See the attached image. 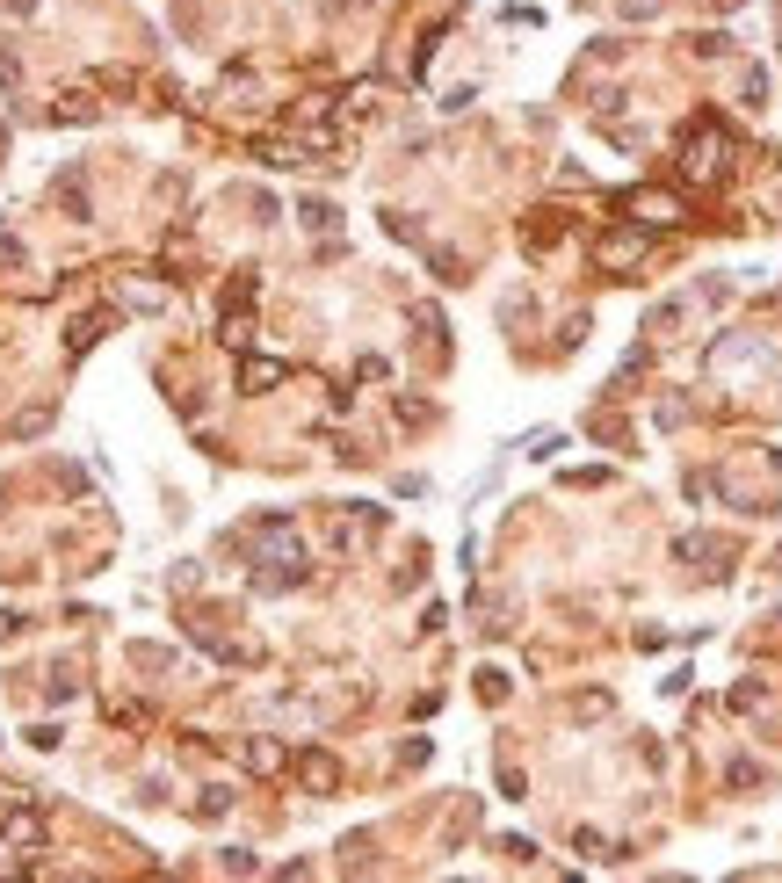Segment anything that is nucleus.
<instances>
[{
  "label": "nucleus",
  "instance_id": "obj_2",
  "mask_svg": "<svg viewBox=\"0 0 782 883\" xmlns=\"http://www.w3.org/2000/svg\"><path fill=\"white\" fill-rule=\"evenodd\" d=\"M638 254H645V239H638V232H623V239H609V247H601V261H609V268L638 261Z\"/></svg>",
  "mask_w": 782,
  "mask_h": 883
},
{
  "label": "nucleus",
  "instance_id": "obj_1",
  "mask_svg": "<svg viewBox=\"0 0 782 883\" xmlns=\"http://www.w3.org/2000/svg\"><path fill=\"white\" fill-rule=\"evenodd\" d=\"M717 152H725V145H717V131L703 124L696 138H688V174H717Z\"/></svg>",
  "mask_w": 782,
  "mask_h": 883
}]
</instances>
